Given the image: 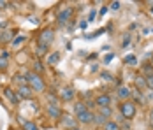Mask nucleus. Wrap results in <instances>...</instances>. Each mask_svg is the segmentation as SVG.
Segmentation results:
<instances>
[{
	"instance_id": "nucleus-6",
	"label": "nucleus",
	"mask_w": 153,
	"mask_h": 130,
	"mask_svg": "<svg viewBox=\"0 0 153 130\" xmlns=\"http://www.w3.org/2000/svg\"><path fill=\"white\" fill-rule=\"evenodd\" d=\"M93 104L97 105V107H111V97L109 95H99V97H95V100Z\"/></svg>"
},
{
	"instance_id": "nucleus-23",
	"label": "nucleus",
	"mask_w": 153,
	"mask_h": 130,
	"mask_svg": "<svg viewBox=\"0 0 153 130\" xmlns=\"http://www.w3.org/2000/svg\"><path fill=\"white\" fill-rule=\"evenodd\" d=\"M25 35H18V37H14V41H13V46H19L21 42H25Z\"/></svg>"
},
{
	"instance_id": "nucleus-33",
	"label": "nucleus",
	"mask_w": 153,
	"mask_h": 130,
	"mask_svg": "<svg viewBox=\"0 0 153 130\" xmlns=\"http://www.w3.org/2000/svg\"><path fill=\"white\" fill-rule=\"evenodd\" d=\"M7 27V21H0V28H5Z\"/></svg>"
},
{
	"instance_id": "nucleus-22",
	"label": "nucleus",
	"mask_w": 153,
	"mask_h": 130,
	"mask_svg": "<svg viewBox=\"0 0 153 130\" xmlns=\"http://www.w3.org/2000/svg\"><path fill=\"white\" fill-rule=\"evenodd\" d=\"M125 63H128V65H136V63H137L136 55H127V56H125Z\"/></svg>"
},
{
	"instance_id": "nucleus-4",
	"label": "nucleus",
	"mask_w": 153,
	"mask_h": 130,
	"mask_svg": "<svg viewBox=\"0 0 153 130\" xmlns=\"http://www.w3.org/2000/svg\"><path fill=\"white\" fill-rule=\"evenodd\" d=\"M71 16H72V9H71V7H65V9L58 11V14H56V21H58V25H65V23L71 19Z\"/></svg>"
},
{
	"instance_id": "nucleus-11",
	"label": "nucleus",
	"mask_w": 153,
	"mask_h": 130,
	"mask_svg": "<svg viewBox=\"0 0 153 130\" xmlns=\"http://www.w3.org/2000/svg\"><path fill=\"white\" fill-rule=\"evenodd\" d=\"M32 91H33V90H32L28 85H23V86L18 88V97H21V99H30Z\"/></svg>"
},
{
	"instance_id": "nucleus-8",
	"label": "nucleus",
	"mask_w": 153,
	"mask_h": 130,
	"mask_svg": "<svg viewBox=\"0 0 153 130\" xmlns=\"http://www.w3.org/2000/svg\"><path fill=\"white\" fill-rule=\"evenodd\" d=\"M116 97H118L122 102H127L130 97H132V91H130L127 86H120L118 90H116Z\"/></svg>"
},
{
	"instance_id": "nucleus-32",
	"label": "nucleus",
	"mask_w": 153,
	"mask_h": 130,
	"mask_svg": "<svg viewBox=\"0 0 153 130\" xmlns=\"http://www.w3.org/2000/svg\"><path fill=\"white\" fill-rule=\"evenodd\" d=\"M150 125L153 127V109H152V113H150Z\"/></svg>"
},
{
	"instance_id": "nucleus-20",
	"label": "nucleus",
	"mask_w": 153,
	"mask_h": 130,
	"mask_svg": "<svg viewBox=\"0 0 153 130\" xmlns=\"http://www.w3.org/2000/svg\"><path fill=\"white\" fill-rule=\"evenodd\" d=\"M33 72H35V74H39V76H41V74L44 72V65H42L41 62H35V63H33Z\"/></svg>"
},
{
	"instance_id": "nucleus-14",
	"label": "nucleus",
	"mask_w": 153,
	"mask_h": 130,
	"mask_svg": "<svg viewBox=\"0 0 153 130\" xmlns=\"http://www.w3.org/2000/svg\"><path fill=\"white\" fill-rule=\"evenodd\" d=\"M85 111H88V107H86L85 102H77L76 105H74V113H76V116L81 114V113H85Z\"/></svg>"
},
{
	"instance_id": "nucleus-3",
	"label": "nucleus",
	"mask_w": 153,
	"mask_h": 130,
	"mask_svg": "<svg viewBox=\"0 0 153 130\" xmlns=\"http://www.w3.org/2000/svg\"><path fill=\"white\" fill-rule=\"evenodd\" d=\"M53 41V28H44L39 35V46H49Z\"/></svg>"
},
{
	"instance_id": "nucleus-30",
	"label": "nucleus",
	"mask_w": 153,
	"mask_h": 130,
	"mask_svg": "<svg viewBox=\"0 0 153 130\" xmlns=\"http://www.w3.org/2000/svg\"><path fill=\"white\" fill-rule=\"evenodd\" d=\"M7 5H9V4H7V2H4V0H0V11H2V9H5V7H7Z\"/></svg>"
},
{
	"instance_id": "nucleus-19",
	"label": "nucleus",
	"mask_w": 153,
	"mask_h": 130,
	"mask_svg": "<svg viewBox=\"0 0 153 130\" xmlns=\"http://www.w3.org/2000/svg\"><path fill=\"white\" fill-rule=\"evenodd\" d=\"M136 86L146 88V77H144V76H137V77H136Z\"/></svg>"
},
{
	"instance_id": "nucleus-10",
	"label": "nucleus",
	"mask_w": 153,
	"mask_h": 130,
	"mask_svg": "<svg viewBox=\"0 0 153 130\" xmlns=\"http://www.w3.org/2000/svg\"><path fill=\"white\" fill-rule=\"evenodd\" d=\"M62 125H63V127H65V129H74V127H76V121L77 120H74V118H72V116H67V114H62Z\"/></svg>"
},
{
	"instance_id": "nucleus-17",
	"label": "nucleus",
	"mask_w": 153,
	"mask_h": 130,
	"mask_svg": "<svg viewBox=\"0 0 153 130\" xmlns=\"http://www.w3.org/2000/svg\"><path fill=\"white\" fill-rule=\"evenodd\" d=\"M5 97H7V99H9V100H13L16 104V102L19 100V97H18V95H16L14 91H13V90H5Z\"/></svg>"
},
{
	"instance_id": "nucleus-35",
	"label": "nucleus",
	"mask_w": 153,
	"mask_h": 130,
	"mask_svg": "<svg viewBox=\"0 0 153 130\" xmlns=\"http://www.w3.org/2000/svg\"><path fill=\"white\" fill-rule=\"evenodd\" d=\"M150 13H152V14H153V7H152V9H150Z\"/></svg>"
},
{
	"instance_id": "nucleus-1",
	"label": "nucleus",
	"mask_w": 153,
	"mask_h": 130,
	"mask_svg": "<svg viewBox=\"0 0 153 130\" xmlns=\"http://www.w3.org/2000/svg\"><path fill=\"white\" fill-rule=\"evenodd\" d=\"M27 77H28V86H30L33 91H39V93L46 91V83H44V79H42L39 74L28 72L27 74Z\"/></svg>"
},
{
	"instance_id": "nucleus-27",
	"label": "nucleus",
	"mask_w": 153,
	"mask_h": 130,
	"mask_svg": "<svg viewBox=\"0 0 153 130\" xmlns=\"http://www.w3.org/2000/svg\"><path fill=\"white\" fill-rule=\"evenodd\" d=\"M100 76H102V79H104V81H111V79H113V76H111L109 72H102Z\"/></svg>"
},
{
	"instance_id": "nucleus-5",
	"label": "nucleus",
	"mask_w": 153,
	"mask_h": 130,
	"mask_svg": "<svg viewBox=\"0 0 153 130\" xmlns=\"http://www.w3.org/2000/svg\"><path fill=\"white\" fill-rule=\"evenodd\" d=\"M48 116H49L51 120H60L62 118L60 105H56V104H49V105H48Z\"/></svg>"
},
{
	"instance_id": "nucleus-7",
	"label": "nucleus",
	"mask_w": 153,
	"mask_h": 130,
	"mask_svg": "<svg viewBox=\"0 0 153 130\" xmlns=\"http://www.w3.org/2000/svg\"><path fill=\"white\" fill-rule=\"evenodd\" d=\"M77 121L79 123H83V125H86V123H93V118H95V114H93L92 111L88 109V111H85V113H81V114H77Z\"/></svg>"
},
{
	"instance_id": "nucleus-2",
	"label": "nucleus",
	"mask_w": 153,
	"mask_h": 130,
	"mask_svg": "<svg viewBox=\"0 0 153 130\" xmlns=\"http://www.w3.org/2000/svg\"><path fill=\"white\" fill-rule=\"evenodd\" d=\"M120 113L125 120H132L136 116V104L130 100L127 102H120Z\"/></svg>"
},
{
	"instance_id": "nucleus-15",
	"label": "nucleus",
	"mask_w": 153,
	"mask_h": 130,
	"mask_svg": "<svg viewBox=\"0 0 153 130\" xmlns=\"http://www.w3.org/2000/svg\"><path fill=\"white\" fill-rule=\"evenodd\" d=\"M58 62H60V53H51L46 60V63H49V65H55V63H58Z\"/></svg>"
},
{
	"instance_id": "nucleus-31",
	"label": "nucleus",
	"mask_w": 153,
	"mask_h": 130,
	"mask_svg": "<svg viewBox=\"0 0 153 130\" xmlns=\"http://www.w3.org/2000/svg\"><path fill=\"white\" fill-rule=\"evenodd\" d=\"M130 42V37H128V35H127V37H125V39H123V48H125V46H127V44Z\"/></svg>"
},
{
	"instance_id": "nucleus-18",
	"label": "nucleus",
	"mask_w": 153,
	"mask_h": 130,
	"mask_svg": "<svg viewBox=\"0 0 153 130\" xmlns=\"http://www.w3.org/2000/svg\"><path fill=\"white\" fill-rule=\"evenodd\" d=\"M107 121V118H104L102 114H97L95 118H93V123H97V125H100V127H104Z\"/></svg>"
},
{
	"instance_id": "nucleus-13",
	"label": "nucleus",
	"mask_w": 153,
	"mask_h": 130,
	"mask_svg": "<svg viewBox=\"0 0 153 130\" xmlns=\"http://www.w3.org/2000/svg\"><path fill=\"white\" fill-rule=\"evenodd\" d=\"M102 130H120V125L116 121H113V120H107L106 125L102 127Z\"/></svg>"
},
{
	"instance_id": "nucleus-12",
	"label": "nucleus",
	"mask_w": 153,
	"mask_h": 130,
	"mask_svg": "<svg viewBox=\"0 0 153 130\" xmlns=\"http://www.w3.org/2000/svg\"><path fill=\"white\" fill-rule=\"evenodd\" d=\"M13 41H14V35H13V32H11V30H4V32L0 33V42H2V44L13 42Z\"/></svg>"
},
{
	"instance_id": "nucleus-25",
	"label": "nucleus",
	"mask_w": 153,
	"mask_h": 130,
	"mask_svg": "<svg viewBox=\"0 0 153 130\" xmlns=\"http://www.w3.org/2000/svg\"><path fill=\"white\" fill-rule=\"evenodd\" d=\"M46 53H48V48H46V46H39L37 55H41V56H42V55H46Z\"/></svg>"
},
{
	"instance_id": "nucleus-9",
	"label": "nucleus",
	"mask_w": 153,
	"mask_h": 130,
	"mask_svg": "<svg viewBox=\"0 0 153 130\" xmlns=\"http://www.w3.org/2000/svg\"><path fill=\"white\" fill-rule=\"evenodd\" d=\"M74 95H76L74 88H69V86H65V88L60 91V99H62V100H65V102L72 100V99H74Z\"/></svg>"
},
{
	"instance_id": "nucleus-34",
	"label": "nucleus",
	"mask_w": 153,
	"mask_h": 130,
	"mask_svg": "<svg viewBox=\"0 0 153 130\" xmlns=\"http://www.w3.org/2000/svg\"><path fill=\"white\" fill-rule=\"evenodd\" d=\"M71 130H81V129H79V127H74V129H71Z\"/></svg>"
},
{
	"instance_id": "nucleus-16",
	"label": "nucleus",
	"mask_w": 153,
	"mask_h": 130,
	"mask_svg": "<svg viewBox=\"0 0 153 130\" xmlns=\"http://www.w3.org/2000/svg\"><path fill=\"white\" fill-rule=\"evenodd\" d=\"M99 114H102L104 118H111L113 109H111V107H99Z\"/></svg>"
},
{
	"instance_id": "nucleus-29",
	"label": "nucleus",
	"mask_w": 153,
	"mask_h": 130,
	"mask_svg": "<svg viewBox=\"0 0 153 130\" xmlns=\"http://www.w3.org/2000/svg\"><path fill=\"white\" fill-rule=\"evenodd\" d=\"M113 58H114V55H113V53H111V55H106V58H104V63H109Z\"/></svg>"
},
{
	"instance_id": "nucleus-26",
	"label": "nucleus",
	"mask_w": 153,
	"mask_h": 130,
	"mask_svg": "<svg viewBox=\"0 0 153 130\" xmlns=\"http://www.w3.org/2000/svg\"><path fill=\"white\" fill-rule=\"evenodd\" d=\"M5 67H7V58L0 56V69H5Z\"/></svg>"
},
{
	"instance_id": "nucleus-21",
	"label": "nucleus",
	"mask_w": 153,
	"mask_h": 130,
	"mask_svg": "<svg viewBox=\"0 0 153 130\" xmlns=\"http://www.w3.org/2000/svg\"><path fill=\"white\" fill-rule=\"evenodd\" d=\"M23 129L25 130H39V127L33 121H23Z\"/></svg>"
},
{
	"instance_id": "nucleus-28",
	"label": "nucleus",
	"mask_w": 153,
	"mask_h": 130,
	"mask_svg": "<svg viewBox=\"0 0 153 130\" xmlns=\"http://www.w3.org/2000/svg\"><path fill=\"white\" fill-rule=\"evenodd\" d=\"M109 7H111L113 11H118V9H120V2H111V5H109Z\"/></svg>"
},
{
	"instance_id": "nucleus-24",
	"label": "nucleus",
	"mask_w": 153,
	"mask_h": 130,
	"mask_svg": "<svg viewBox=\"0 0 153 130\" xmlns=\"http://www.w3.org/2000/svg\"><path fill=\"white\" fill-rule=\"evenodd\" d=\"M146 88L153 90V76H148V77H146Z\"/></svg>"
}]
</instances>
